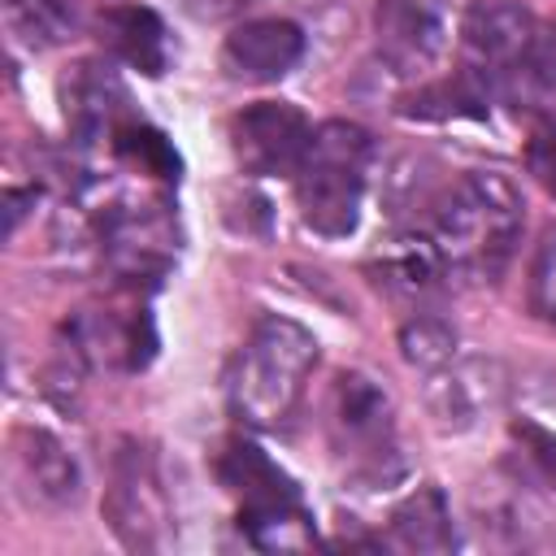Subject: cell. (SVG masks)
Segmentation results:
<instances>
[{
    "mask_svg": "<svg viewBox=\"0 0 556 556\" xmlns=\"http://www.w3.org/2000/svg\"><path fill=\"white\" fill-rule=\"evenodd\" d=\"M521 222H526V200L517 182L504 178L500 169H469L439 195L426 230L434 235L452 274L495 278L517 248Z\"/></svg>",
    "mask_w": 556,
    "mask_h": 556,
    "instance_id": "6da1fadb",
    "label": "cell"
},
{
    "mask_svg": "<svg viewBox=\"0 0 556 556\" xmlns=\"http://www.w3.org/2000/svg\"><path fill=\"white\" fill-rule=\"evenodd\" d=\"M313 365H317L313 330L278 313L261 317L230 365V408L239 413L243 426L278 430L295 413Z\"/></svg>",
    "mask_w": 556,
    "mask_h": 556,
    "instance_id": "7a4b0ae2",
    "label": "cell"
},
{
    "mask_svg": "<svg viewBox=\"0 0 556 556\" xmlns=\"http://www.w3.org/2000/svg\"><path fill=\"white\" fill-rule=\"evenodd\" d=\"M374 161V139L356 122H321L308 139V152L300 161L295 178V204L304 226L317 235L343 239L361 222L365 178Z\"/></svg>",
    "mask_w": 556,
    "mask_h": 556,
    "instance_id": "3957f363",
    "label": "cell"
},
{
    "mask_svg": "<svg viewBox=\"0 0 556 556\" xmlns=\"http://www.w3.org/2000/svg\"><path fill=\"white\" fill-rule=\"evenodd\" d=\"M104 521L126 552H156L169 530V500L161 486L156 456L139 439H122L109 460Z\"/></svg>",
    "mask_w": 556,
    "mask_h": 556,
    "instance_id": "277c9868",
    "label": "cell"
},
{
    "mask_svg": "<svg viewBox=\"0 0 556 556\" xmlns=\"http://www.w3.org/2000/svg\"><path fill=\"white\" fill-rule=\"evenodd\" d=\"M330 426H334V443L352 452V478H361L365 486H382L400 473L391 400L374 378L339 374Z\"/></svg>",
    "mask_w": 556,
    "mask_h": 556,
    "instance_id": "5b68a950",
    "label": "cell"
},
{
    "mask_svg": "<svg viewBox=\"0 0 556 556\" xmlns=\"http://www.w3.org/2000/svg\"><path fill=\"white\" fill-rule=\"evenodd\" d=\"M534 39H539L534 13L517 0H478L460 17V48H465L469 70L482 83L521 78L534 52Z\"/></svg>",
    "mask_w": 556,
    "mask_h": 556,
    "instance_id": "8992f818",
    "label": "cell"
},
{
    "mask_svg": "<svg viewBox=\"0 0 556 556\" xmlns=\"http://www.w3.org/2000/svg\"><path fill=\"white\" fill-rule=\"evenodd\" d=\"M308 139H313V126L291 100H256L230 117L235 161L256 178L295 174L308 152Z\"/></svg>",
    "mask_w": 556,
    "mask_h": 556,
    "instance_id": "52a82bcc",
    "label": "cell"
},
{
    "mask_svg": "<svg viewBox=\"0 0 556 556\" xmlns=\"http://www.w3.org/2000/svg\"><path fill=\"white\" fill-rule=\"evenodd\" d=\"M508 391L504 365L491 356H452L447 365L426 374V413L434 417L439 430H469L478 426L491 408H500Z\"/></svg>",
    "mask_w": 556,
    "mask_h": 556,
    "instance_id": "ba28073f",
    "label": "cell"
},
{
    "mask_svg": "<svg viewBox=\"0 0 556 556\" xmlns=\"http://www.w3.org/2000/svg\"><path fill=\"white\" fill-rule=\"evenodd\" d=\"M447 30L426 0H378L374 4V48L378 61L400 78H421L443 56Z\"/></svg>",
    "mask_w": 556,
    "mask_h": 556,
    "instance_id": "9c48e42d",
    "label": "cell"
},
{
    "mask_svg": "<svg viewBox=\"0 0 556 556\" xmlns=\"http://www.w3.org/2000/svg\"><path fill=\"white\" fill-rule=\"evenodd\" d=\"M304 56V30L287 17L239 22L222 43V70L239 83H274Z\"/></svg>",
    "mask_w": 556,
    "mask_h": 556,
    "instance_id": "30bf717a",
    "label": "cell"
},
{
    "mask_svg": "<svg viewBox=\"0 0 556 556\" xmlns=\"http://www.w3.org/2000/svg\"><path fill=\"white\" fill-rule=\"evenodd\" d=\"M13 452H17V469H22V482L30 486V495L48 508H65V504H78L83 495V469L74 460V452L43 426H22L17 439H13Z\"/></svg>",
    "mask_w": 556,
    "mask_h": 556,
    "instance_id": "8fae6325",
    "label": "cell"
},
{
    "mask_svg": "<svg viewBox=\"0 0 556 556\" xmlns=\"http://www.w3.org/2000/svg\"><path fill=\"white\" fill-rule=\"evenodd\" d=\"M96 35H100V43L117 61H126L130 70H139L148 78H156L165 70V61H169V52H165V26L143 4H109L96 17Z\"/></svg>",
    "mask_w": 556,
    "mask_h": 556,
    "instance_id": "7c38bea8",
    "label": "cell"
},
{
    "mask_svg": "<svg viewBox=\"0 0 556 556\" xmlns=\"http://www.w3.org/2000/svg\"><path fill=\"white\" fill-rule=\"evenodd\" d=\"M374 269H378V278H382L387 287L408 291V295H421V291L439 287L443 274H452L447 261H443V252H439V243H434V235H430L426 226H413V230L391 235V239L378 248Z\"/></svg>",
    "mask_w": 556,
    "mask_h": 556,
    "instance_id": "4fadbf2b",
    "label": "cell"
},
{
    "mask_svg": "<svg viewBox=\"0 0 556 556\" xmlns=\"http://www.w3.org/2000/svg\"><path fill=\"white\" fill-rule=\"evenodd\" d=\"M391 534L408 552H447V547H456V530H452V513H447L443 491L426 482L408 500H400L395 513H391Z\"/></svg>",
    "mask_w": 556,
    "mask_h": 556,
    "instance_id": "5bb4252c",
    "label": "cell"
},
{
    "mask_svg": "<svg viewBox=\"0 0 556 556\" xmlns=\"http://www.w3.org/2000/svg\"><path fill=\"white\" fill-rule=\"evenodd\" d=\"M222 478L226 486L239 495V508H256V504H278V500H300L295 482L252 443H230L222 456Z\"/></svg>",
    "mask_w": 556,
    "mask_h": 556,
    "instance_id": "9a60e30c",
    "label": "cell"
},
{
    "mask_svg": "<svg viewBox=\"0 0 556 556\" xmlns=\"http://www.w3.org/2000/svg\"><path fill=\"white\" fill-rule=\"evenodd\" d=\"M117 104H126V96H122L113 74H104L91 61L74 65V74L65 83V117L74 122L78 135H87V130H109L113 135L117 130V122H113Z\"/></svg>",
    "mask_w": 556,
    "mask_h": 556,
    "instance_id": "2e32d148",
    "label": "cell"
},
{
    "mask_svg": "<svg viewBox=\"0 0 556 556\" xmlns=\"http://www.w3.org/2000/svg\"><path fill=\"white\" fill-rule=\"evenodd\" d=\"M404 117H421V122H452V117H486V83L473 70H460L456 78H439L417 87L404 109Z\"/></svg>",
    "mask_w": 556,
    "mask_h": 556,
    "instance_id": "e0dca14e",
    "label": "cell"
},
{
    "mask_svg": "<svg viewBox=\"0 0 556 556\" xmlns=\"http://www.w3.org/2000/svg\"><path fill=\"white\" fill-rule=\"evenodd\" d=\"M239 530L248 534L252 547L261 552H291L313 543V521L300 508V500H278V504H256L239 508Z\"/></svg>",
    "mask_w": 556,
    "mask_h": 556,
    "instance_id": "ac0fdd59",
    "label": "cell"
},
{
    "mask_svg": "<svg viewBox=\"0 0 556 556\" xmlns=\"http://www.w3.org/2000/svg\"><path fill=\"white\" fill-rule=\"evenodd\" d=\"M4 22L26 48H56L74 30V9L65 0H4Z\"/></svg>",
    "mask_w": 556,
    "mask_h": 556,
    "instance_id": "d6986e66",
    "label": "cell"
},
{
    "mask_svg": "<svg viewBox=\"0 0 556 556\" xmlns=\"http://www.w3.org/2000/svg\"><path fill=\"white\" fill-rule=\"evenodd\" d=\"M400 352H404V361L413 369L430 374V369H439V365H447L456 356V330L447 321H439V317H413L400 330Z\"/></svg>",
    "mask_w": 556,
    "mask_h": 556,
    "instance_id": "ffe728a7",
    "label": "cell"
},
{
    "mask_svg": "<svg viewBox=\"0 0 556 556\" xmlns=\"http://www.w3.org/2000/svg\"><path fill=\"white\" fill-rule=\"evenodd\" d=\"M113 148H117L126 161H135V165H143V169H152V174H161V178H174V174H178L174 148L165 143V135H156V130H148V126H135V122L117 126V130H113Z\"/></svg>",
    "mask_w": 556,
    "mask_h": 556,
    "instance_id": "44dd1931",
    "label": "cell"
},
{
    "mask_svg": "<svg viewBox=\"0 0 556 556\" xmlns=\"http://www.w3.org/2000/svg\"><path fill=\"white\" fill-rule=\"evenodd\" d=\"M526 169L556 200V122L552 117H534V126L526 135Z\"/></svg>",
    "mask_w": 556,
    "mask_h": 556,
    "instance_id": "7402d4cb",
    "label": "cell"
},
{
    "mask_svg": "<svg viewBox=\"0 0 556 556\" xmlns=\"http://www.w3.org/2000/svg\"><path fill=\"white\" fill-rule=\"evenodd\" d=\"M530 308L556 326V230L543 239L534 269H530Z\"/></svg>",
    "mask_w": 556,
    "mask_h": 556,
    "instance_id": "603a6c76",
    "label": "cell"
},
{
    "mask_svg": "<svg viewBox=\"0 0 556 556\" xmlns=\"http://www.w3.org/2000/svg\"><path fill=\"white\" fill-rule=\"evenodd\" d=\"M513 439L521 443L526 465H530L547 486H556V434H547V430L534 426V421H517V426H513Z\"/></svg>",
    "mask_w": 556,
    "mask_h": 556,
    "instance_id": "cb8c5ba5",
    "label": "cell"
},
{
    "mask_svg": "<svg viewBox=\"0 0 556 556\" xmlns=\"http://www.w3.org/2000/svg\"><path fill=\"white\" fill-rule=\"evenodd\" d=\"M182 13L200 26H222V22H235L243 9H252L256 0H178Z\"/></svg>",
    "mask_w": 556,
    "mask_h": 556,
    "instance_id": "d4e9b609",
    "label": "cell"
}]
</instances>
